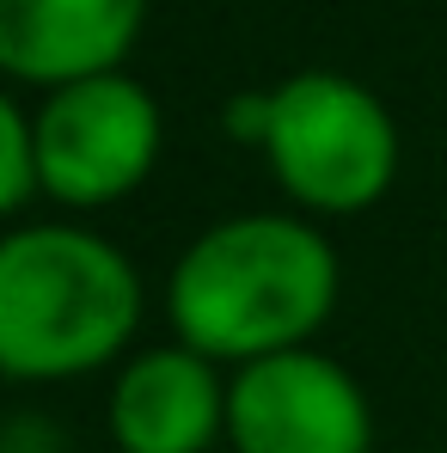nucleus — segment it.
Wrapping results in <instances>:
<instances>
[{"mask_svg": "<svg viewBox=\"0 0 447 453\" xmlns=\"http://www.w3.org/2000/svg\"><path fill=\"white\" fill-rule=\"evenodd\" d=\"M37 196V148H31V117L6 98L0 86V221H12Z\"/></svg>", "mask_w": 447, "mask_h": 453, "instance_id": "nucleus-8", "label": "nucleus"}, {"mask_svg": "<svg viewBox=\"0 0 447 453\" xmlns=\"http://www.w3.org/2000/svg\"><path fill=\"white\" fill-rule=\"evenodd\" d=\"M148 0H0V74L74 86L117 74L135 50Z\"/></svg>", "mask_w": 447, "mask_h": 453, "instance_id": "nucleus-7", "label": "nucleus"}, {"mask_svg": "<svg viewBox=\"0 0 447 453\" xmlns=\"http://www.w3.org/2000/svg\"><path fill=\"white\" fill-rule=\"evenodd\" d=\"M337 288L343 270L319 221L258 209L203 226L178 251L166 276V319L184 349L245 368L282 349H306L337 312Z\"/></svg>", "mask_w": 447, "mask_h": 453, "instance_id": "nucleus-1", "label": "nucleus"}, {"mask_svg": "<svg viewBox=\"0 0 447 453\" xmlns=\"http://www.w3.org/2000/svg\"><path fill=\"white\" fill-rule=\"evenodd\" d=\"M233 453H374V404L362 380L325 349H282L227 380Z\"/></svg>", "mask_w": 447, "mask_h": 453, "instance_id": "nucleus-5", "label": "nucleus"}, {"mask_svg": "<svg viewBox=\"0 0 447 453\" xmlns=\"http://www.w3.org/2000/svg\"><path fill=\"white\" fill-rule=\"evenodd\" d=\"M159 104L142 80L92 74L74 86H56L31 111V148H37V190L74 215L111 209L135 196L159 165Z\"/></svg>", "mask_w": 447, "mask_h": 453, "instance_id": "nucleus-4", "label": "nucleus"}, {"mask_svg": "<svg viewBox=\"0 0 447 453\" xmlns=\"http://www.w3.org/2000/svg\"><path fill=\"white\" fill-rule=\"evenodd\" d=\"M104 429L117 453H209L215 441H227L221 362L184 343L135 349L129 362H117Z\"/></svg>", "mask_w": 447, "mask_h": 453, "instance_id": "nucleus-6", "label": "nucleus"}, {"mask_svg": "<svg viewBox=\"0 0 447 453\" xmlns=\"http://www.w3.org/2000/svg\"><path fill=\"white\" fill-rule=\"evenodd\" d=\"M264 159L282 196L312 221H350L386 203L398 178V123L362 80L306 68L270 86L264 111Z\"/></svg>", "mask_w": 447, "mask_h": 453, "instance_id": "nucleus-3", "label": "nucleus"}, {"mask_svg": "<svg viewBox=\"0 0 447 453\" xmlns=\"http://www.w3.org/2000/svg\"><path fill=\"white\" fill-rule=\"evenodd\" d=\"M142 270L80 221L0 233V374L80 380L135 356Z\"/></svg>", "mask_w": 447, "mask_h": 453, "instance_id": "nucleus-2", "label": "nucleus"}]
</instances>
